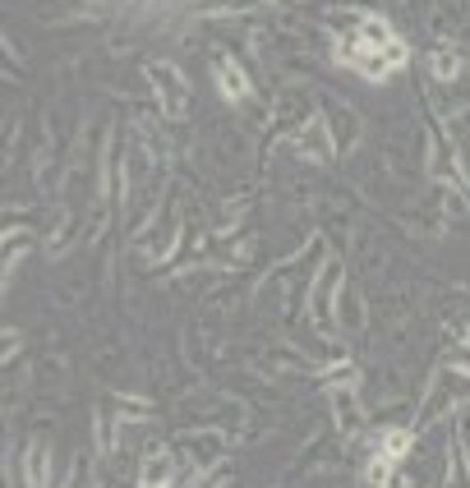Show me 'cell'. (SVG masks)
I'll return each mask as SVG.
<instances>
[{"label":"cell","instance_id":"cell-1","mask_svg":"<svg viewBox=\"0 0 470 488\" xmlns=\"http://www.w3.org/2000/svg\"><path fill=\"white\" fill-rule=\"evenodd\" d=\"M337 51H342V61L355 65L365 78H387L392 69L406 65V46H401V37L387 28L383 19H359L355 23V37L342 42Z\"/></svg>","mask_w":470,"mask_h":488},{"label":"cell","instance_id":"cell-2","mask_svg":"<svg viewBox=\"0 0 470 488\" xmlns=\"http://www.w3.org/2000/svg\"><path fill=\"white\" fill-rule=\"evenodd\" d=\"M148 74H153V84L161 88L166 116H180V111H185V78H180V69H171V65H153Z\"/></svg>","mask_w":470,"mask_h":488},{"label":"cell","instance_id":"cell-3","mask_svg":"<svg viewBox=\"0 0 470 488\" xmlns=\"http://www.w3.org/2000/svg\"><path fill=\"white\" fill-rule=\"evenodd\" d=\"M217 84H221V93H227V102H244V97H249V78H244L227 56L217 61Z\"/></svg>","mask_w":470,"mask_h":488},{"label":"cell","instance_id":"cell-4","mask_svg":"<svg viewBox=\"0 0 470 488\" xmlns=\"http://www.w3.org/2000/svg\"><path fill=\"white\" fill-rule=\"evenodd\" d=\"M410 451V433L406 428H392V433H383V443H378V456L383 460H392V466H397V460Z\"/></svg>","mask_w":470,"mask_h":488},{"label":"cell","instance_id":"cell-5","mask_svg":"<svg viewBox=\"0 0 470 488\" xmlns=\"http://www.w3.org/2000/svg\"><path fill=\"white\" fill-rule=\"evenodd\" d=\"M171 456H153L144 466V488H171Z\"/></svg>","mask_w":470,"mask_h":488},{"label":"cell","instance_id":"cell-6","mask_svg":"<svg viewBox=\"0 0 470 488\" xmlns=\"http://www.w3.org/2000/svg\"><path fill=\"white\" fill-rule=\"evenodd\" d=\"M46 447L42 443H33V451H28V484L33 488H46Z\"/></svg>","mask_w":470,"mask_h":488},{"label":"cell","instance_id":"cell-7","mask_svg":"<svg viewBox=\"0 0 470 488\" xmlns=\"http://www.w3.org/2000/svg\"><path fill=\"white\" fill-rule=\"evenodd\" d=\"M457 69H461V61L452 56V51H438V56H433V74H438V78H452Z\"/></svg>","mask_w":470,"mask_h":488}]
</instances>
